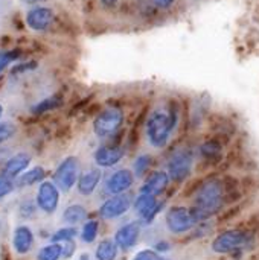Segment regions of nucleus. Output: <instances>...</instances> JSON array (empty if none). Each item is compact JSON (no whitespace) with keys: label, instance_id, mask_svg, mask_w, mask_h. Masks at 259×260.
Segmentation results:
<instances>
[{"label":"nucleus","instance_id":"obj_1","mask_svg":"<svg viewBox=\"0 0 259 260\" xmlns=\"http://www.w3.org/2000/svg\"><path fill=\"white\" fill-rule=\"evenodd\" d=\"M224 201H226V189H224L223 180L208 178L198 186L195 192L194 204L191 207L194 221L200 224L209 219L211 216L220 213Z\"/></svg>","mask_w":259,"mask_h":260},{"label":"nucleus","instance_id":"obj_2","mask_svg":"<svg viewBox=\"0 0 259 260\" xmlns=\"http://www.w3.org/2000/svg\"><path fill=\"white\" fill-rule=\"evenodd\" d=\"M177 125V111L171 107L156 108L147 120V139L153 148L162 149L168 145Z\"/></svg>","mask_w":259,"mask_h":260},{"label":"nucleus","instance_id":"obj_3","mask_svg":"<svg viewBox=\"0 0 259 260\" xmlns=\"http://www.w3.org/2000/svg\"><path fill=\"white\" fill-rule=\"evenodd\" d=\"M253 235L247 230L235 229L220 233L212 242V251L217 254H227L234 251H241V248L250 245Z\"/></svg>","mask_w":259,"mask_h":260},{"label":"nucleus","instance_id":"obj_4","mask_svg":"<svg viewBox=\"0 0 259 260\" xmlns=\"http://www.w3.org/2000/svg\"><path fill=\"white\" fill-rule=\"evenodd\" d=\"M122 123H124L122 110L118 107H110L96 116V119L93 122V131L98 137L107 139V137L114 136L119 131V128L122 126Z\"/></svg>","mask_w":259,"mask_h":260},{"label":"nucleus","instance_id":"obj_5","mask_svg":"<svg viewBox=\"0 0 259 260\" xmlns=\"http://www.w3.org/2000/svg\"><path fill=\"white\" fill-rule=\"evenodd\" d=\"M79 178V161L76 157H66L53 172V183L63 192H69Z\"/></svg>","mask_w":259,"mask_h":260},{"label":"nucleus","instance_id":"obj_6","mask_svg":"<svg viewBox=\"0 0 259 260\" xmlns=\"http://www.w3.org/2000/svg\"><path fill=\"white\" fill-rule=\"evenodd\" d=\"M165 224L166 229L172 233V235H183L191 232L197 222L192 218L191 209H186L183 206H174L171 207L166 215H165Z\"/></svg>","mask_w":259,"mask_h":260},{"label":"nucleus","instance_id":"obj_7","mask_svg":"<svg viewBox=\"0 0 259 260\" xmlns=\"http://www.w3.org/2000/svg\"><path fill=\"white\" fill-rule=\"evenodd\" d=\"M192 166L194 154L189 149H179L168 160V174L172 181L182 183L191 175Z\"/></svg>","mask_w":259,"mask_h":260},{"label":"nucleus","instance_id":"obj_8","mask_svg":"<svg viewBox=\"0 0 259 260\" xmlns=\"http://www.w3.org/2000/svg\"><path fill=\"white\" fill-rule=\"evenodd\" d=\"M37 207L46 215H52L56 212L60 206V189L53 181H43L38 186L35 197Z\"/></svg>","mask_w":259,"mask_h":260},{"label":"nucleus","instance_id":"obj_9","mask_svg":"<svg viewBox=\"0 0 259 260\" xmlns=\"http://www.w3.org/2000/svg\"><path fill=\"white\" fill-rule=\"evenodd\" d=\"M165 206V201L159 203L156 197L148 195V193H139V197L134 201V212L139 215L140 221L143 224H151L154 218L162 212Z\"/></svg>","mask_w":259,"mask_h":260},{"label":"nucleus","instance_id":"obj_10","mask_svg":"<svg viewBox=\"0 0 259 260\" xmlns=\"http://www.w3.org/2000/svg\"><path fill=\"white\" fill-rule=\"evenodd\" d=\"M130 207H131L130 195H125V193L113 195L107 201H104L102 206L99 207V216L107 221L118 219V218L124 216L130 210Z\"/></svg>","mask_w":259,"mask_h":260},{"label":"nucleus","instance_id":"obj_11","mask_svg":"<svg viewBox=\"0 0 259 260\" xmlns=\"http://www.w3.org/2000/svg\"><path fill=\"white\" fill-rule=\"evenodd\" d=\"M139 236H140V222L131 221V222H127V224H124L122 227H119L116 230L113 241L116 242V245L121 250L128 251V250H133L137 245Z\"/></svg>","mask_w":259,"mask_h":260},{"label":"nucleus","instance_id":"obj_12","mask_svg":"<svg viewBox=\"0 0 259 260\" xmlns=\"http://www.w3.org/2000/svg\"><path fill=\"white\" fill-rule=\"evenodd\" d=\"M53 11L47 6H34L26 12V24L35 32H43L53 23Z\"/></svg>","mask_w":259,"mask_h":260},{"label":"nucleus","instance_id":"obj_13","mask_svg":"<svg viewBox=\"0 0 259 260\" xmlns=\"http://www.w3.org/2000/svg\"><path fill=\"white\" fill-rule=\"evenodd\" d=\"M134 183V174L130 169H119L113 172L105 181V192L108 195L125 193Z\"/></svg>","mask_w":259,"mask_h":260},{"label":"nucleus","instance_id":"obj_14","mask_svg":"<svg viewBox=\"0 0 259 260\" xmlns=\"http://www.w3.org/2000/svg\"><path fill=\"white\" fill-rule=\"evenodd\" d=\"M124 157V149L116 145H105L95 151V163L98 168H113L116 166Z\"/></svg>","mask_w":259,"mask_h":260},{"label":"nucleus","instance_id":"obj_15","mask_svg":"<svg viewBox=\"0 0 259 260\" xmlns=\"http://www.w3.org/2000/svg\"><path fill=\"white\" fill-rule=\"evenodd\" d=\"M169 174L165 172V171H156L153 172L147 180L145 183L142 184L140 187V193H148V195H153V197H157L160 193H163L169 184Z\"/></svg>","mask_w":259,"mask_h":260},{"label":"nucleus","instance_id":"obj_16","mask_svg":"<svg viewBox=\"0 0 259 260\" xmlns=\"http://www.w3.org/2000/svg\"><path fill=\"white\" fill-rule=\"evenodd\" d=\"M31 165V155L26 154V152H18L15 155H12L3 166L2 169V174L9 177V178H17L20 177Z\"/></svg>","mask_w":259,"mask_h":260},{"label":"nucleus","instance_id":"obj_17","mask_svg":"<svg viewBox=\"0 0 259 260\" xmlns=\"http://www.w3.org/2000/svg\"><path fill=\"white\" fill-rule=\"evenodd\" d=\"M12 247L18 254H27L34 247V233L29 227L18 225L12 235Z\"/></svg>","mask_w":259,"mask_h":260},{"label":"nucleus","instance_id":"obj_18","mask_svg":"<svg viewBox=\"0 0 259 260\" xmlns=\"http://www.w3.org/2000/svg\"><path fill=\"white\" fill-rule=\"evenodd\" d=\"M101 177H102V174H101L99 169H90V171L81 174L79 178H78V183H76L78 193L82 195V197L92 195L96 190V187H98V184L101 181Z\"/></svg>","mask_w":259,"mask_h":260},{"label":"nucleus","instance_id":"obj_19","mask_svg":"<svg viewBox=\"0 0 259 260\" xmlns=\"http://www.w3.org/2000/svg\"><path fill=\"white\" fill-rule=\"evenodd\" d=\"M44 177H46V171H44L41 166H34L32 169L24 171V172L18 177L17 184H18L20 187H29V186L37 184V183H43V181H44Z\"/></svg>","mask_w":259,"mask_h":260},{"label":"nucleus","instance_id":"obj_20","mask_svg":"<svg viewBox=\"0 0 259 260\" xmlns=\"http://www.w3.org/2000/svg\"><path fill=\"white\" fill-rule=\"evenodd\" d=\"M118 251H119V247L116 245L114 241L104 239L98 244V247L95 250V257L96 260H116Z\"/></svg>","mask_w":259,"mask_h":260},{"label":"nucleus","instance_id":"obj_21","mask_svg":"<svg viewBox=\"0 0 259 260\" xmlns=\"http://www.w3.org/2000/svg\"><path fill=\"white\" fill-rule=\"evenodd\" d=\"M87 218V210L85 207H82L81 204H72L69 206L64 213H63V221L67 224V225H76V224H81L84 222Z\"/></svg>","mask_w":259,"mask_h":260},{"label":"nucleus","instance_id":"obj_22","mask_svg":"<svg viewBox=\"0 0 259 260\" xmlns=\"http://www.w3.org/2000/svg\"><path fill=\"white\" fill-rule=\"evenodd\" d=\"M61 104H63V99L60 96H49V98H44L43 101H40L38 104H35L31 108V113H34V114H44L47 111L56 110L58 107H61Z\"/></svg>","mask_w":259,"mask_h":260},{"label":"nucleus","instance_id":"obj_23","mask_svg":"<svg viewBox=\"0 0 259 260\" xmlns=\"http://www.w3.org/2000/svg\"><path fill=\"white\" fill-rule=\"evenodd\" d=\"M200 154L208 161L215 163V161H218L221 158V145L218 142L209 140V142H206V143H203L200 146Z\"/></svg>","mask_w":259,"mask_h":260},{"label":"nucleus","instance_id":"obj_24","mask_svg":"<svg viewBox=\"0 0 259 260\" xmlns=\"http://www.w3.org/2000/svg\"><path fill=\"white\" fill-rule=\"evenodd\" d=\"M99 235V222L92 219V221H87L84 222L82 229H81V241L84 244H93L96 241Z\"/></svg>","mask_w":259,"mask_h":260},{"label":"nucleus","instance_id":"obj_25","mask_svg":"<svg viewBox=\"0 0 259 260\" xmlns=\"http://www.w3.org/2000/svg\"><path fill=\"white\" fill-rule=\"evenodd\" d=\"M61 257H63V245L55 242L43 247L37 254V260H60Z\"/></svg>","mask_w":259,"mask_h":260},{"label":"nucleus","instance_id":"obj_26","mask_svg":"<svg viewBox=\"0 0 259 260\" xmlns=\"http://www.w3.org/2000/svg\"><path fill=\"white\" fill-rule=\"evenodd\" d=\"M76 235H78V232H76L75 225H67V227H63V229L56 230L52 235L50 241L55 242V244H64V242L73 241L76 238Z\"/></svg>","mask_w":259,"mask_h":260},{"label":"nucleus","instance_id":"obj_27","mask_svg":"<svg viewBox=\"0 0 259 260\" xmlns=\"http://www.w3.org/2000/svg\"><path fill=\"white\" fill-rule=\"evenodd\" d=\"M151 161H153V158H151V155H148V154H140L136 160H134V163H133V174H134V177L136 178H142L147 172H148V169H150V166H151Z\"/></svg>","mask_w":259,"mask_h":260},{"label":"nucleus","instance_id":"obj_28","mask_svg":"<svg viewBox=\"0 0 259 260\" xmlns=\"http://www.w3.org/2000/svg\"><path fill=\"white\" fill-rule=\"evenodd\" d=\"M20 56V52L18 50H5V52H0V73L14 61H17Z\"/></svg>","mask_w":259,"mask_h":260},{"label":"nucleus","instance_id":"obj_29","mask_svg":"<svg viewBox=\"0 0 259 260\" xmlns=\"http://www.w3.org/2000/svg\"><path fill=\"white\" fill-rule=\"evenodd\" d=\"M15 189V184H14V180L6 177V175H0V200L6 198L8 195H11Z\"/></svg>","mask_w":259,"mask_h":260},{"label":"nucleus","instance_id":"obj_30","mask_svg":"<svg viewBox=\"0 0 259 260\" xmlns=\"http://www.w3.org/2000/svg\"><path fill=\"white\" fill-rule=\"evenodd\" d=\"M15 134V126L9 122H0V145Z\"/></svg>","mask_w":259,"mask_h":260},{"label":"nucleus","instance_id":"obj_31","mask_svg":"<svg viewBox=\"0 0 259 260\" xmlns=\"http://www.w3.org/2000/svg\"><path fill=\"white\" fill-rule=\"evenodd\" d=\"M133 260H163L156 250H142L139 253H136V256Z\"/></svg>","mask_w":259,"mask_h":260},{"label":"nucleus","instance_id":"obj_32","mask_svg":"<svg viewBox=\"0 0 259 260\" xmlns=\"http://www.w3.org/2000/svg\"><path fill=\"white\" fill-rule=\"evenodd\" d=\"M75 248H76V245H75L73 241L64 242V244H63V257H66V259L72 257L73 253H75Z\"/></svg>","mask_w":259,"mask_h":260},{"label":"nucleus","instance_id":"obj_33","mask_svg":"<svg viewBox=\"0 0 259 260\" xmlns=\"http://www.w3.org/2000/svg\"><path fill=\"white\" fill-rule=\"evenodd\" d=\"M37 64L35 62H20L12 69V73H24L27 70H32Z\"/></svg>","mask_w":259,"mask_h":260},{"label":"nucleus","instance_id":"obj_34","mask_svg":"<svg viewBox=\"0 0 259 260\" xmlns=\"http://www.w3.org/2000/svg\"><path fill=\"white\" fill-rule=\"evenodd\" d=\"M238 212H240V207H232L231 210H227L226 213H223V215L220 216V222H227V221H231L232 218H235V216L238 215Z\"/></svg>","mask_w":259,"mask_h":260},{"label":"nucleus","instance_id":"obj_35","mask_svg":"<svg viewBox=\"0 0 259 260\" xmlns=\"http://www.w3.org/2000/svg\"><path fill=\"white\" fill-rule=\"evenodd\" d=\"M153 250H156L157 253H166V251L171 250V245H169V242H166V241H160V242H157V244L154 245Z\"/></svg>","mask_w":259,"mask_h":260},{"label":"nucleus","instance_id":"obj_36","mask_svg":"<svg viewBox=\"0 0 259 260\" xmlns=\"http://www.w3.org/2000/svg\"><path fill=\"white\" fill-rule=\"evenodd\" d=\"M174 2H176V0H153V3H154L157 8H160V9H166V8H169Z\"/></svg>","mask_w":259,"mask_h":260},{"label":"nucleus","instance_id":"obj_37","mask_svg":"<svg viewBox=\"0 0 259 260\" xmlns=\"http://www.w3.org/2000/svg\"><path fill=\"white\" fill-rule=\"evenodd\" d=\"M101 3L104 6H107V8H111V6H114L118 3V0H101Z\"/></svg>","mask_w":259,"mask_h":260},{"label":"nucleus","instance_id":"obj_38","mask_svg":"<svg viewBox=\"0 0 259 260\" xmlns=\"http://www.w3.org/2000/svg\"><path fill=\"white\" fill-rule=\"evenodd\" d=\"M78 260H92V257H90L87 253H84V254H81V256H79V259Z\"/></svg>","mask_w":259,"mask_h":260},{"label":"nucleus","instance_id":"obj_39","mask_svg":"<svg viewBox=\"0 0 259 260\" xmlns=\"http://www.w3.org/2000/svg\"><path fill=\"white\" fill-rule=\"evenodd\" d=\"M24 2H27V3H37V2H41V0H24Z\"/></svg>","mask_w":259,"mask_h":260},{"label":"nucleus","instance_id":"obj_40","mask_svg":"<svg viewBox=\"0 0 259 260\" xmlns=\"http://www.w3.org/2000/svg\"><path fill=\"white\" fill-rule=\"evenodd\" d=\"M2 116H3V105L0 104V119H2Z\"/></svg>","mask_w":259,"mask_h":260}]
</instances>
